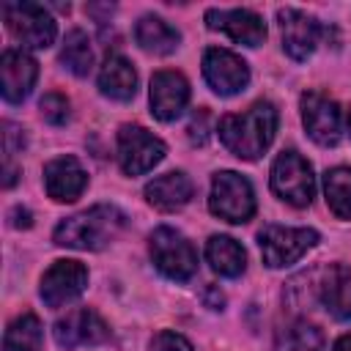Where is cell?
<instances>
[{
  "label": "cell",
  "mask_w": 351,
  "mask_h": 351,
  "mask_svg": "<svg viewBox=\"0 0 351 351\" xmlns=\"http://www.w3.org/2000/svg\"><path fill=\"white\" fill-rule=\"evenodd\" d=\"M277 107L271 101H255L244 112L225 115L219 121V140L239 159H258L266 154L277 134Z\"/></svg>",
  "instance_id": "1"
},
{
  "label": "cell",
  "mask_w": 351,
  "mask_h": 351,
  "mask_svg": "<svg viewBox=\"0 0 351 351\" xmlns=\"http://www.w3.org/2000/svg\"><path fill=\"white\" fill-rule=\"evenodd\" d=\"M126 228V214L110 203L90 206L55 228V244L71 250H104Z\"/></svg>",
  "instance_id": "2"
},
{
  "label": "cell",
  "mask_w": 351,
  "mask_h": 351,
  "mask_svg": "<svg viewBox=\"0 0 351 351\" xmlns=\"http://www.w3.org/2000/svg\"><path fill=\"white\" fill-rule=\"evenodd\" d=\"M148 250L156 269L176 282H186L197 271V252L192 241L173 228H156L148 239Z\"/></svg>",
  "instance_id": "3"
},
{
  "label": "cell",
  "mask_w": 351,
  "mask_h": 351,
  "mask_svg": "<svg viewBox=\"0 0 351 351\" xmlns=\"http://www.w3.org/2000/svg\"><path fill=\"white\" fill-rule=\"evenodd\" d=\"M271 192L296 208L310 206L315 195V176L310 162L296 151H282L271 165Z\"/></svg>",
  "instance_id": "4"
},
{
  "label": "cell",
  "mask_w": 351,
  "mask_h": 351,
  "mask_svg": "<svg viewBox=\"0 0 351 351\" xmlns=\"http://www.w3.org/2000/svg\"><path fill=\"white\" fill-rule=\"evenodd\" d=\"M208 208L214 217L241 225L255 214V192L244 176H239L233 170H222L211 181Z\"/></svg>",
  "instance_id": "5"
},
{
  "label": "cell",
  "mask_w": 351,
  "mask_h": 351,
  "mask_svg": "<svg viewBox=\"0 0 351 351\" xmlns=\"http://www.w3.org/2000/svg\"><path fill=\"white\" fill-rule=\"evenodd\" d=\"M3 19L16 41L33 49H44L55 41V19L38 3H3Z\"/></svg>",
  "instance_id": "6"
},
{
  "label": "cell",
  "mask_w": 351,
  "mask_h": 351,
  "mask_svg": "<svg viewBox=\"0 0 351 351\" xmlns=\"http://www.w3.org/2000/svg\"><path fill=\"white\" fill-rule=\"evenodd\" d=\"M318 244V233L313 228H282V225H266L258 233V247L263 255V263L271 269L296 263L310 247Z\"/></svg>",
  "instance_id": "7"
},
{
  "label": "cell",
  "mask_w": 351,
  "mask_h": 351,
  "mask_svg": "<svg viewBox=\"0 0 351 351\" xmlns=\"http://www.w3.org/2000/svg\"><path fill=\"white\" fill-rule=\"evenodd\" d=\"M165 143L137 123H126L118 132V162L126 176H143L165 159Z\"/></svg>",
  "instance_id": "8"
},
{
  "label": "cell",
  "mask_w": 351,
  "mask_h": 351,
  "mask_svg": "<svg viewBox=\"0 0 351 351\" xmlns=\"http://www.w3.org/2000/svg\"><path fill=\"white\" fill-rule=\"evenodd\" d=\"M88 285V269L80 261H55L41 277V299L47 307H63L74 302Z\"/></svg>",
  "instance_id": "9"
},
{
  "label": "cell",
  "mask_w": 351,
  "mask_h": 351,
  "mask_svg": "<svg viewBox=\"0 0 351 351\" xmlns=\"http://www.w3.org/2000/svg\"><path fill=\"white\" fill-rule=\"evenodd\" d=\"M203 77L206 82L211 85L214 93L219 96H233L239 90L247 88L250 82V69L247 63L233 55L230 49H219V47H211L206 49L203 55Z\"/></svg>",
  "instance_id": "10"
},
{
  "label": "cell",
  "mask_w": 351,
  "mask_h": 351,
  "mask_svg": "<svg viewBox=\"0 0 351 351\" xmlns=\"http://www.w3.org/2000/svg\"><path fill=\"white\" fill-rule=\"evenodd\" d=\"M302 121L318 145H335L340 140V107L335 99L318 90L302 93Z\"/></svg>",
  "instance_id": "11"
},
{
  "label": "cell",
  "mask_w": 351,
  "mask_h": 351,
  "mask_svg": "<svg viewBox=\"0 0 351 351\" xmlns=\"http://www.w3.org/2000/svg\"><path fill=\"white\" fill-rule=\"evenodd\" d=\"M206 25L211 30L228 33L244 47H258L266 38V22L250 8H211L206 11Z\"/></svg>",
  "instance_id": "12"
},
{
  "label": "cell",
  "mask_w": 351,
  "mask_h": 351,
  "mask_svg": "<svg viewBox=\"0 0 351 351\" xmlns=\"http://www.w3.org/2000/svg\"><path fill=\"white\" fill-rule=\"evenodd\" d=\"M110 337L107 324L99 318V313L80 307L71 310L66 318L55 324V343L60 348H80V346H99Z\"/></svg>",
  "instance_id": "13"
},
{
  "label": "cell",
  "mask_w": 351,
  "mask_h": 351,
  "mask_svg": "<svg viewBox=\"0 0 351 351\" xmlns=\"http://www.w3.org/2000/svg\"><path fill=\"white\" fill-rule=\"evenodd\" d=\"M277 19H280V33H282V49L293 60H307L318 44L321 25L299 8H280Z\"/></svg>",
  "instance_id": "14"
},
{
  "label": "cell",
  "mask_w": 351,
  "mask_h": 351,
  "mask_svg": "<svg viewBox=\"0 0 351 351\" xmlns=\"http://www.w3.org/2000/svg\"><path fill=\"white\" fill-rule=\"evenodd\" d=\"M189 101V82L178 71H156L151 77V112L159 121H176Z\"/></svg>",
  "instance_id": "15"
},
{
  "label": "cell",
  "mask_w": 351,
  "mask_h": 351,
  "mask_svg": "<svg viewBox=\"0 0 351 351\" xmlns=\"http://www.w3.org/2000/svg\"><path fill=\"white\" fill-rule=\"evenodd\" d=\"M38 77V63L25 52V49H5L0 60V88L5 101L19 104L30 88L36 85Z\"/></svg>",
  "instance_id": "16"
},
{
  "label": "cell",
  "mask_w": 351,
  "mask_h": 351,
  "mask_svg": "<svg viewBox=\"0 0 351 351\" xmlns=\"http://www.w3.org/2000/svg\"><path fill=\"white\" fill-rule=\"evenodd\" d=\"M88 184V173L85 167L74 159V156H58L52 162H47L44 167V186L47 195L58 203H71L82 195Z\"/></svg>",
  "instance_id": "17"
},
{
  "label": "cell",
  "mask_w": 351,
  "mask_h": 351,
  "mask_svg": "<svg viewBox=\"0 0 351 351\" xmlns=\"http://www.w3.org/2000/svg\"><path fill=\"white\" fill-rule=\"evenodd\" d=\"M321 304L340 321L351 318V269L343 263H332L318 282Z\"/></svg>",
  "instance_id": "18"
},
{
  "label": "cell",
  "mask_w": 351,
  "mask_h": 351,
  "mask_svg": "<svg viewBox=\"0 0 351 351\" xmlns=\"http://www.w3.org/2000/svg\"><path fill=\"white\" fill-rule=\"evenodd\" d=\"M192 181L186 173H165V176H156L154 181L145 184V197L151 206L162 208V211H176L181 206H186L192 200Z\"/></svg>",
  "instance_id": "19"
},
{
  "label": "cell",
  "mask_w": 351,
  "mask_h": 351,
  "mask_svg": "<svg viewBox=\"0 0 351 351\" xmlns=\"http://www.w3.org/2000/svg\"><path fill=\"white\" fill-rule=\"evenodd\" d=\"M99 90L115 101H129L137 93V71L123 55H107L99 69Z\"/></svg>",
  "instance_id": "20"
},
{
  "label": "cell",
  "mask_w": 351,
  "mask_h": 351,
  "mask_svg": "<svg viewBox=\"0 0 351 351\" xmlns=\"http://www.w3.org/2000/svg\"><path fill=\"white\" fill-rule=\"evenodd\" d=\"M134 41L145 49V52H154V55H170L181 36L173 25H167L162 16H154V14H145L140 16V22L134 25Z\"/></svg>",
  "instance_id": "21"
},
{
  "label": "cell",
  "mask_w": 351,
  "mask_h": 351,
  "mask_svg": "<svg viewBox=\"0 0 351 351\" xmlns=\"http://www.w3.org/2000/svg\"><path fill=\"white\" fill-rule=\"evenodd\" d=\"M206 258H208L211 269L222 277H239L247 266L244 247L230 236H211L206 244Z\"/></svg>",
  "instance_id": "22"
},
{
  "label": "cell",
  "mask_w": 351,
  "mask_h": 351,
  "mask_svg": "<svg viewBox=\"0 0 351 351\" xmlns=\"http://www.w3.org/2000/svg\"><path fill=\"white\" fill-rule=\"evenodd\" d=\"M41 321L33 313H25L8 324L3 351H41Z\"/></svg>",
  "instance_id": "23"
},
{
  "label": "cell",
  "mask_w": 351,
  "mask_h": 351,
  "mask_svg": "<svg viewBox=\"0 0 351 351\" xmlns=\"http://www.w3.org/2000/svg\"><path fill=\"white\" fill-rule=\"evenodd\" d=\"M324 195L337 219H351V167H332L324 176Z\"/></svg>",
  "instance_id": "24"
},
{
  "label": "cell",
  "mask_w": 351,
  "mask_h": 351,
  "mask_svg": "<svg viewBox=\"0 0 351 351\" xmlns=\"http://www.w3.org/2000/svg\"><path fill=\"white\" fill-rule=\"evenodd\" d=\"M60 63L71 74H77V77H85L90 71V66H93V49H90V38H88L85 30L74 27V30L66 33L63 47H60Z\"/></svg>",
  "instance_id": "25"
},
{
  "label": "cell",
  "mask_w": 351,
  "mask_h": 351,
  "mask_svg": "<svg viewBox=\"0 0 351 351\" xmlns=\"http://www.w3.org/2000/svg\"><path fill=\"white\" fill-rule=\"evenodd\" d=\"M277 351H324V335L307 321H291L277 335Z\"/></svg>",
  "instance_id": "26"
},
{
  "label": "cell",
  "mask_w": 351,
  "mask_h": 351,
  "mask_svg": "<svg viewBox=\"0 0 351 351\" xmlns=\"http://www.w3.org/2000/svg\"><path fill=\"white\" fill-rule=\"evenodd\" d=\"M38 110H41V118L52 126H60L69 121V99L63 93H44L38 101Z\"/></svg>",
  "instance_id": "27"
},
{
  "label": "cell",
  "mask_w": 351,
  "mask_h": 351,
  "mask_svg": "<svg viewBox=\"0 0 351 351\" xmlns=\"http://www.w3.org/2000/svg\"><path fill=\"white\" fill-rule=\"evenodd\" d=\"M151 351H192V343L176 332H159L151 340Z\"/></svg>",
  "instance_id": "28"
},
{
  "label": "cell",
  "mask_w": 351,
  "mask_h": 351,
  "mask_svg": "<svg viewBox=\"0 0 351 351\" xmlns=\"http://www.w3.org/2000/svg\"><path fill=\"white\" fill-rule=\"evenodd\" d=\"M208 123H211L208 110H197V112L192 115V121H189L186 132H189V140H192L195 145H203V143L208 140Z\"/></svg>",
  "instance_id": "29"
},
{
  "label": "cell",
  "mask_w": 351,
  "mask_h": 351,
  "mask_svg": "<svg viewBox=\"0 0 351 351\" xmlns=\"http://www.w3.org/2000/svg\"><path fill=\"white\" fill-rule=\"evenodd\" d=\"M3 137H5V156H8V162H11V156H14L16 151H22V145H25V134H22V129H19L16 123L5 121V132H3Z\"/></svg>",
  "instance_id": "30"
},
{
  "label": "cell",
  "mask_w": 351,
  "mask_h": 351,
  "mask_svg": "<svg viewBox=\"0 0 351 351\" xmlns=\"http://www.w3.org/2000/svg\"><path fill=\"white\" fill-rule=\"evenodd\" d=\"M11 225L14 228H30L33 225V214L27 211V208H22V206H16V208H11Z\"/></svg>",
  "instance_id": "31"
},
{
  "label": "cell",
  "mask_w": 351,
  "mask_h": 351,
  "mask_svg": "<svg viewBox=\"0 0 351 351\" xmlns=\"http://www.w3.org/2000/svg\"><path fill=\"white\" fill-rule=\"evenodd\" d=\"M225 304V296H222V291L217 288V285H208L206 288V307H211V310H219Z\"/></svg>",
  "instance_id": "32"
},
{
  "label": "cell",
  "mask_w": 351,
  "mask_h": 351,
  "mask_svg": "<svg viewBox=\"0 0 351 351\" xmlns=\"http://www.w3.org/2000/svg\"><path fill=\"white\" fill-rule=\"evenodd\" d=\"M332 351H351V335H343L337 343H335V348Z\"/></svg>",
  "instance_id": "33"
},
{
  "label": "cell",
  "mask_w": 351,
  "mask_h": 351,
  "mask_svg": "<svg viewBox=\"0 0 351 351\" xmlns=\"http://www.w3.org/2000/svg\"><path fill=\"white\" fill-rule=\"evenodd\" d=\"M348 132H351V110H348Z\"/></svg>",
  "instance_id": "34"
}]
</instances>
